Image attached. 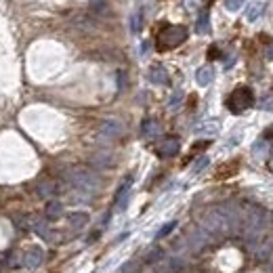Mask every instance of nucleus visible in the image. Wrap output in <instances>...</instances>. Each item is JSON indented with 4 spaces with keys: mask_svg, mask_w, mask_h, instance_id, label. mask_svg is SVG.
<instances>
[{
    "mask_svg": "<svg viewBox=\"0 0 273 273\" xmlns=\"http://www.w3.org/2000/svg\"><path fill=\"white\" fill-rule=\"evenodd\" d=\"M263 9H265L263 3H252L250 7H248V11H246V19L248 21H256L260 17V13H263Z\"/></svg>",
    "mask_w": 273,
    "mask_h": 273,
    "instance_id": "ddd939ff",
    "label": "nucleus"
},
{
    "mask_svg": "<svg viewBox=\"0 0 273 273\" xmlns=\"http://www.w3.org/2000/svg\"><path fill=\"white\" fill-rule=\"evenodd\" d=\"M263 110H273V99H269V101L265 99L263 101Z\"/></svg>",
    "mask_w": 273,
    "mask_h": 273,
    "instance_id": "b1692460",
    "label": "nucleus"
},
{
    "mask_svg": "<svg viewBox=\"0 0 273 273\" xmlns=\"http://www.w3.org/2000/svg\"><path fill=\"white\" fill-rule=\"evenodd\" d=\"M196 32L202 34V36L210 32V15H208V11H202V13H200L198 23H196Z\"/></svg>",
    "mask_w": 273,
    "mask_h": 273,
    "instance_id": "9d476101",
    "label": "nucleus"
},
{
    "mask_svg": "<svg viewBox=\"0 0 273 273\" xmlns=\"http://www.w3.org/2000/svg\"><path fill=\"white\" fill-rule=\"evenodd\" d=\"M44 260V252H42V248L38 246H34L30 248V250L23 254V267H28V269H36L40 267V263Z\"/></svg>",
    "mask_w": 273,
    "mask_h": 273,
    "instance_id": "20e7f679",
    "label": "nucleus"
},
{
    "mask_svg": "<svg viewBox=\"0 0 273 273\" xmlns=\"http://www.w3.org/2000/svg\"><path fill=\"white\" fill-rule=\"evenodd\" d=\"M254 95L250 86H237L227 97V108L231 114H244L248 108H252Z\"/></svg>",
    "mask_w": 273,
    "mask_h": 273,
    "instance_id": "f03ea898",
    "label": "nucleus"
},
{
    "mask_svg": "<svg viewBox=\"0 0 273 273\" xmlns=\"http://www.w3.org/2000/svg\"><path fill=\"white\" fill-rule=\"evenodd\" d=\"M217 128H219V122L212 120V122H206V126H202L200 130H204V133H215Z\"/></svg>",
    "mask_w": 273,
    "mask_h": 273,
    "instance_id": "aec40b11",
    "label": "nucleus"
},
{
    "mask_svg": "<svg viewBox=\"0 0 273 273\" xmlns=\"http://www.w3.org/2000/svg\"><path fill=\"white\" fill-rule=\"evenodd\" d=\"M101 133L103 135H110V137H116V135H120L122 133V128L118 122H105L103 128H101Z\"/></svg>",
    "mask_w": 273,
    "mask_h": 273,
    "instance_id": "4468645a",
    "label": "nucleus"
},
{
    "mask_svg": "<svg viewBox=\"0 0 273 273\" xmlns=\"http://www.w3.org/2000/svg\"><path fill=\"white\" fill-rule=\"evenodd\" d=\"M181 97H183V93H174V95H172V99H170V108H174V105L181 101Z\"/></svg>",
    "mask_w": 273,
    "mask_h": 273,
    "instance_id": "412c9836",
    "label": "nucleus"
},
{
    "mask_svg": "<svg viewBox=\"0 0 273 273\" xmlns=\"http://www.w3.org/2000/svg\"><path fill=\"white\" fill-rule=\"evenodd\" d=\"M212 78H215V72H212V67H200L198 69V74H196V82L200 86H208L210 82H212Z\"/></svg>",
    "mask_w": 273,
    "mask_h": 273,
    "instance_id": "6e6552de",
    "label": "nucleus"
},
{
    "mask_svg": "<svg viewBox=\"0 0 273 273\" xmlns=\"http://www.w3.org/2000/svg\"><path fill=\"white\" fill-rule=\"evenodd\" d=\"M130 30H133L135 34L141 30V11H137V13L130 17Z\"/></svg>",
    "mask_w": 273,
    "mask_h": 273,
    "instance_id": "2eb2a0df",
    "label": "nucleus"
},
{
    "mask_svg": "<svg viewBox=\"0 0 273 273\" xmlns=\"http://www.w3.org/2000/svg\"><path fill=\"white\" fill-rule=\"evenodd\" d=\"M130 185H133V176H128V179L122 183V187L118 189V194H116V206L124 210L126 208V202H128V194H130Z\"/></svg>",
    "mask_w": 273,
    "mask_h": 273,
    "instance_id": "39448f33",
    "label": "nucleus"
},
{
    "mask_svg": "<svg viewBox=\"0 0 273 273\" xmlns=\"http://www.w3.org/2000/svg\"><path fill=\"white\" fill-rule=\"evenodd\" d=\"M208 166V158L206 156H202L200 160H196V164H194V172H200V170H204Z\"/></svg>",
    "mask_w": 273,
    "mask_h": 273,
    "instance_id": "f3484780",
    "label": "nucleus"
},
{
    "mask_svg": "<svg viewBox=\"0 0 273 273\" xmlns=\"http://www.w3.org/2000/svg\"><path fill=\"white\" fill-rule=\"evenodd\" d=\"M174 227H176V221H170V223H166V225H164V227H162V229H160V231L156 233V237H158V240H160V237H164V235H168V233H170V231H172Z\"/></svg>",
    "mask_w": 273,
    "mask_h": 273,
    "instance_id": "dca6fc26",
    "label": "nucleus"
},
{
    "mask_svg": "<svg viewBox=\"0 0 273 273\" xmlns=\"http://www.w3.org/2000/svg\"><path fill=\"white\" fill-rule=\"evenodd\" d=\"M61 215H63V206H61V202L53 200V202H49V204H46V208H44V217L49 219V221H57Z\"/></svg>",
    "mask_w": 273,
    "mask_h": 273,
    "instance_id": "0eeeda50",
    "label": "nucleus"
},
{
    "mask_svg": "<svg viewBox=\"0 0 273 273\" xmlns=\"http://www.w3.org/2000/svg\"><path fill=\"white\" fill-rule=\"evenodd\" d=\"M265 137H267V139H271V137H273V128L269 130V133H265Z\"/></svg>",
    "mask_w": 273,
    "mask_h": 273,
    "instance_id": "a878e982",
    "label": "nucleus"
},
{
    "mask_svg": "<svg viewBox=\"0 0 273 273\" xmlns=\"http://www.w3.org/2000/svg\"><path fill=\"white\" fill-rule=\"evenodd\" d=\"M219 57V49L217 46H210V51H208V59H217Z\"/></svg>",
    "mask_w": 273,
    "mask_h": 273,
    "instance_id": "4be33fe9",
    "label": "nucleus"
},
{
    "mask_svg": "<svg viewBox=\"0 0 273 273\" xmlns=\"http://www.w3.org/2000/svg\"><path fill=\"white\" fill-rule=\"evenodd\" d=\"M267 57H269V59H273V42L267 46Z\"/></svg>",
    "mask_w": 273,
    "mask_h": 273,
    "instance_id": "393cba45",
    "label": "nucleus"
},
{
    "mask_svg": "<svg viewBox=\"0 0 273 273\" xmlns=\"http://www.w3.org/2000/svg\"><path fill=\"white\" fill-rule=\"evenodd\" d=\"M147 76L153 84H168V72H166V67H162V65H151Z\"/></svg>",
    "mask_w": 273,
    "mask_h": 273,
    "instance_id": "423d86ee",
    "label": "nucleus"
},
{
    "mask_svg": "<svg viewBox=\"0 0 273 273\" xmlns=\"http://www.w3.org/2000/svg\"><path fill=\"white\" fill-rule=\"evenodd\" d=\"M179 149H181V145H179V139H174V137H166V139H162L160 143H158V156L160 158H172V156H176L179 153Z\"/></svg>",
    "mask_w": 273,
    "mask_h": 273,
    "instance_id": "7ed1b4c3",
    "label": "nucleus"
},
{
    "mask_svg": "<svg viewBox=\"0 0 273 273\" xmlns=\"http://www.w3.org/2000/svg\"><path fill=\"white\" fill-rule=\"evenodd\" d=\"M67 221H69V225H72V227L82 229V227H84V225L88 223V215H86V212H72V215L67 217Z\"/></svg>",
    "mask_w": 273,
    "mask_h": 273,
    "instance_id": "f8f14e48",
    "label": "nucleus"
},
{
    "mask_svg": "<svg viewBox=\"0 0 273 273\" xmlns=\"http://www.w3.org/2000/svg\"><path fill=\"white\" fill-rule=\"evenodd\" d=\"M244 5V0H227V3H225V7H227L229 11H237Z\"/></svg>",
    "mask_w": 273,
    "mask_h": 273,
    "instance_id": "6ab92c4d",
    "label": "nucleus"
},
{
    "mask_svg": "<svg viewBox=\"0 0 273 273\" xmlns=\"http://www.w3.org/2000/svg\"><path fill=\"white\" fill-rule=\"evenodd\" d=\"M187 40V28L185 26H166L158 34V51H170Z\"/></svg>",
    "mask_w": 273,
    "mask_h": 273,
    "instance_id": "f257e3e1",
    "label": "nucleus"
},
{
    "mask_svg": "<svg viewBox=\"0 0 273 273\" xmlns=\"http://www.w3.org/2000/svg\"><path fill=\"white\" fill-rule=\"evenodd\" d=\"M158 256H162V252H160V250H153V252L147 256V263H153V260H156Z\"/></svg>",
    "mask_w": 273,
    "mask_h": 273,
    "instance_id": "5701e85b",
    "label": "nucleus"
},
{
    "mask_svg": "<svg viewBox=\"0 0 273 273\" xmlns=\"http://www.w3.org/2000/svg\"><path fill=\"white\" fill-rule=\"evenodd\" d=\"M141 133H143V137H147V139L156 137L160 133V124L156 120H151V118H147V120L143 122V126H141Z\"/></svg>",
    "mask_w": 273,
    "mask_h": 273,
    "instance_id": "9b49d317",
    "label": "nucleus"
},
{
    "mask_svg": "<svg viewBox=\"0 0 273 273\" xmlns=\"http://www.w3.org/2000/svg\"><path fill=\"white\" fill-rule=\"evenodd\" d=\"M53 189H55V185H53V183L44 181V183L40 185V196H51V194H53Z\"/></svg>",
    "mask_w": 273,
    "mask_h": 273,
    "instance_id": "a211bd4d",
    "label": "nucleus"
},
{
    "mask_svg": "<svg viewBox=\"0 0 273 273\" xmlns=\"http://www.w3.org/2000/svg\"><path fill=\"white\" fill-rule=\"evenodd\" d=\"M72 181L80 187H93V174L86 172V170H76L72 174Z\"/></svg>",
    "mask_w": 273,
    "mask_h": 273,
    "instance_id": "1a4fd4ad",
    "label": "nucleus"
}]
</instances>
